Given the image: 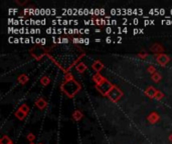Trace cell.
<instances>
[{"instance_id":"23","label":"cell","mask_w":172,"mask_h":144,"mask_svg":"<svg viewBox=\"0 0 172 144\" xmlns=\"http://www.w3.org/2000/svg\"><path fill=\"white\" fill-rule=\"evenodd\" d=\"M84 13H85V15H88V13H89V10H88V9H85Z\"/></svg>"},{"instance_id":"35","label":"cell","mask_w":172,"mask_h":144,"mask_svg":"<svg viewBox=\"0 0 172 144\" xmlns=\"http://www.w3.org/2000/svg\"><path fill=\"white\" fill-rule=\"evenodd\" d=\"M39 13V10L38 9H36V10H35V14H36V15H37V14H38Z\"/></svg>"},{"instance_id":"30","label":"cell","mask_w":172,"mask_h":144,"mask_svg":"<svg viewBox=\"0 0 172 144\" xmlns=\"http://www.w3.org/2000/svg\"><path fill=\"white\" fill-rule=\"evenodd\" d=\"M90 13H91V14H92V15H93V14H94V13H95V10H93V9H92V10H91V11H90Z\"/></svg>"},{"instance_id":"29","label":"cell","mask_w":172,"mask_h":144,"mask_svg":"<svg viewBox=\"0 0 172 144\" xmlns=\"http://www.w3.org/2000/svg\"><path fill=\"white\" fill-rule=\"evenodd\" d=\"M138 11H139V10H138V9H135V10H134V11H133V13H134V14H137V13H138Z\"/></svg>"},{"instance_id":"24","label":"cell","mask_w":172,"mask_h":144,"mask_svg":"<svg viewBox=\"0 0 172 144\" xmlns=\"http://www.w3.org/2000/svg\"><path fill=\"white\" fill-rule=\"evenodd\" d=\"M41 44H45V38H42V39H41Z\"/></svg>"},{"instance_id":"31","label":"cell","mask_w":172,"mask_h":144,"mask_svg":"<svg viewBox=\"0 0 172 144\" xmlns=\"http://www.w3.org/2000/svg\"><path fill=\"white\" fill-rule=\"evenodd\" d=\"M45 20H41V25H45Z\"/></svg>"},{"instance_id":"4","label":"cell","mask_w":172,"mask_h":144,"mask_svg":"<svg viewBox=\"0 0 172 144\" xmlns=\"http://www.w3.org/2000/svg\"><path fill=\"white\" fill-rule=\"evenodd\" d=\"M111 13L113 14V15H117V11H116L115 8H113V9L111 10Z\"/></svg>"},{"instance_id":"3","label":"cell","mask_w":172,"mask_h":144,"mask_svg":"<svg viewBox=\"0 0 172 144\" xmlns=\"http://www.w3.org/2000/svg\"><path fill=\"white\" fill-rule=\"evenodd\" d=\"M159 14H160V15H161V16H163L164 14H165V10H164L163 8H162V9H160V11H159Z\"/></svg>"},{"instance_id":"2","label":"cell","mask_w":172,"mask_h":144,"mask_svg":"<svg viewBox=\"0 0 172 144\" xmlns=\"http://www.w3.org/2000/svg\"><path fill=\"white\" fill-rule=\"evenodd\" d=\"M95 14L97 16L101 15V10H99V8H97V9H95Z\"/></svg>"},{"instance_id":"8","label":"cell","mask_w":172,"mask_h":144,"mask_svg":"<svg viewBox=\"0 0 172 144\" xmlns=\"http://www.w3.org/2000/svg\"><path fill=\"white\" fill-rule=\"evenodd\" d=\"M30 33H31V34L36 33V29H34V28H31V29H30Z\"/></svg>"},{"instance_id":"5","label":"cell","mask_w":172,"mask_h":144,"mask_svg":"<svg viewBox=\"0 0 172 144\" xmlns=\"http://www.w3.org/2000/svg\"><path fill=\"white\" fill-rule=\"evenodd\" d=\"M127 13L129 14V15H132V14H133V11H132L131 8H129V9H127Z\"/></svg>"},{"instance_id":"7","label":"cell","mask_w":172,"mask_h":144,"mask_svg":"<svg viewBox=\"0 0 172 144\" xmlns=\"http://www.w3.org/2000/svg\"><path fill=\"white\" fill-rule=\"evenodd\" d=\"M133 23H134V24H135V25H137V24H138V23H139V20H138V19H137V18H135V19H134V20H133Z\"/></svg>"},{"instance_id":"14","label":"cell","mask_w":172,"mask_h":144,"mask_svg":"<svg viewBox=\"0 0 172 144\" xmlns=\"http://www.w3.org/2000/svg\"><path fill=\"white\" fill-rule=\"evenodd\" d=\"M149 23H150V21L148 19H146L145 22H144V24H145V25H149Z\"/></svg>"},{"instance_id":"6","label":"cell","mask_w":172,"mask_h":144,"mask_svg":"<svg viewBox=\"0 0 172 144\" xmlns=\"http://www.w3.org/2000/svg\"><path fill=\"white\" fill-rule=\"evenodd\" d=\"M51 31H53V29H51V28H47V34H51V33H53Z\"/></svg>"},{"instance_id":"28","label":"cell","mask_w":172,"mask_h":144,"mask_svg":"<svg viewBox=\"0 0 172 144\" xmlns=\"http://www.w3.org/2000/svg\"><path fill=\"white\" fill-rule=\"evenodd\" d=\"M104 13H105V10H104V9H101V15H104Z\"/></svg>"},{"instance_id":"32","label":"cell","mask_w":172,"mask_h":144,"mask_svg":"<svg viewBox=\"0 0 172 144\" xmlns=\"http://www.w3.org/2000/svg\"><path fill=\"white\" fill-rule=\"evenodd\" d=\"M67 14H69V15H71V9L67 10Z\"/></svg>"},{"instance_id":"21","label":"cell","mask_w":172,"mask_h":144,"mask_svg":"<svg viewBox=\"0 0 172 144\" xmlns=\"http://www.w3.org/2000/svg\"><path fill=\"white\" fill-rule=\"evenodd\" d=\"M29 21H30V24H31V25H33V24H35V22H36V21H34V20H33V19H30V20H29Z\"/></svg>"},{"instance_id":"27","label":"cell","mask_w":172,"mask_h":144,"mask_svg":"<svg viewBox=\"0 0 172 144\" xmlns=\"http://www.w3.org/2000/svg\"><path fill=\"white\" fill-rule=\"evenodd\" d=\"M61 31H63V29H57V33H59V34L63 33V32H61Z\"/></svg>"},{"instance_id":"15","label":"cell","mask_w":172,"mask_h":144,"mask_svg":"<svg viewBox=\"0 0 172 144\" xmlns=\"http://www.w3.org/2000/svg\"><path fill=\"white\" fill-rule=\"evenodd\" d=\"M18 42H20V39H18V38H14V43H18Z\"/></svg>"},{"instance_id":"25","label":"cell","mask_w":172,"mask_h":144,"mask_svg":"<svg viewBox=\"0 0 172 144\" xmlns=\"http://www.w3.org/2000/svg\"><path fill=\"white\" fill-rule=\"evenodd\" d=\"M85 33L86 34H89L90 33V30L89 29H85Z\"/></svg>"},{"instance_id":"16","label":"cell","mask_w":172,"mask_h":144,"mask_svg":"<svg viewBox=\"0 0 172 144\" xmlns=\"http://www.w3.org/2000/svg\"><path fill=\"white\" fill-rule=\"evenodd\" d=\"M35 42H36V43H40L41 39H40V38H36V39H35Z\"/></svg>"},{"instance_id":"18","label":"cell","mask_w":172,"mask_h":144,"mask_svg":"<svg viewBox=\"0 0 172 144\" xmlns=\"http://www.w3.org/2000/svg\"><path fill=\"white\" fill-rule=\"evenodd\" d=\"M139 31H140V30H138V29H134L133 30V33L134 34H137V33H139Z\"/></svg>"},{"instance_id":"9","label":"cell","mask_w":172,"mask_h":144,"mask_svg":"<svg viewBox=\"0 0 172 144\" xmlns=\"http://www.w3.org/2000/svg\"><path fill=\"white\" fill-rule=\"evenodd\" d=\"M78 14H79V15H83V14H85V13H84L83 9H79V12H78Z\"/></svg>"},{"instance_id":"33","label":"cell","mask_w":172,"mask_h":144,"mask_svg":"<svg viewBox=\"0 0 172 144\" xmlns=\"http://www.w3.org/2000/svg\"><path fill=\"white\" fill-rule=\"evenodd\" d=\"M127 31H128L127 28H124V29H123V32H124V33H126V32H127Z\"/></svg>"},{"instance_id":"20","label":"cell","mask_w":172,"mask_h":144,"mask_svg":"<svg viewBox=\"0 0 172 144\" xmlns=\"http://www.w3.org/2000/svg\"><path fill=\"white\" fill-rule=\"evenodd\" d=\"M29 42H31V40L29 38H25V43H29Z\"/></svg>"},{"instance_id":"11","label":"cell","mask_w":172,"mask_h":144,"mask_svg":"<svg viewBox=\"0 0 172 144\" xmlns=\"http://www.w3.org/2000/svg\"><path fill=\"white\" fill-rule=\"evenodd\" d=\"M63 25H69V21H67V20H63Z\"/></svg>"},{"instance_id":"22","label":"cell","mask_w":172,"mask_h":144,"mask_svg":"<svg viewBox=\"0 0 172 144\" xmlns=\"http://www.w3.org/2000/svg\"><path fill=\"white\" fill-rule=\"evenodd\" d=\"M90 43V40L88 39V38H86L85 39V44H89Z\"/></svg>"},{"instance_id":"38","label":"cell","mask_w":172,"mask_h":144,"mask_svg":"<svg viewBox=\"0 0 172 144\" xmlns=\"http://www.w3.org/2000/svg\"><path fill=\"white\" fill-rule=\"evenodd\" d=\"M170 13H171V14H172V10H171V11H170Z\"/></svg>"},{"instance_id":"13","label":"cell","mask_w":172,"mask_h":144,"mask_svg":"<svg viewBox=\"0 0 172 144\" xmlns=\"http://www.w3.org/2000/svg\"><path fill=\"white\" fill-rule=\"evenodd\" d=\"M111 41H112V39L110 37H107V39H106V42L107 43H111Z\"/></svg>"},{"instance_id":"19","label":"cell","mask_w":172,"mask_h":144,"mask_svg":"<svg viewBox=\"0 0 172 144\" xmlns=\"http://www.w3.org/2000/svg\"><path fill=\"white\" fill-rule=\"evenodd\" d=\"M40 13H41V15H45V9H40Z\"/></svg>"},{"instance_id":"34","label":"cell","mask_w":172,"mask_h":144,"mask_svg":"<svg viewBox=\"0 0 172 144\" xmlns=\"http://www.w3.org/2000/svg\"><path fill=\"white\" fill-rule=\"evenodd\" d=\"M150 24H152V25H154V20H150Z\"/></svg>"},{"instance_id":"17","label":"cell","mask_w":172,"mask_h":144,"mask_svg":"<svg viewBox=\"0 0 172 144\" xmlns=\"http://www.w3.org/2000/svg\"><path fill=\"white\" fill-rule=\"evenodd\" d=\"M61 40H63V43H67V42H69V39H67V38H63V39H61Z\"/></svg>"},{"instance_id":"1","label":"cell","mask_w":172,"mask_h":144,"mask_svg":"<svg viewBox=\"0 0 172 144\" xmlns=\"http://www.w3.org/2000/svg\"><path fill=\"white\" fill-rule=\"evenodd\" d=\"M112 32H113V30H112L111 27H107V28H106V33H107V34H110V33H112Z\"/></svg>"},{"instance_id":"12","label":"cell","mask_w":172,"mask_h":144,"mask_svg":"<svg viewBox=\"0 0 172 144\" xmlns=\"http://www.w3.org/2000/svg\"><path fill=\"white\" fill-rule=\"evenodd\" d=\"M111 24H112V25H116V24H117V21H116L115 19H113V20L111 21Z\"/></svg>"},{"instance_id":"36","label":"cell","mask_w":172,"mask_h":144,"mask_svg":"<svg viewBox=\"0 0 172 144\" xmlns=\"http://www.w3.org/2000/svg\"><path fill=\"white\" fill-rule=\"evenodd\" d=\"M53 23L55 24V25H57V22L55 21V20H53Z\"/></svg>"},{"instance_id":"37","label":"cell","mask_w":172,"mask_h":144,"mask_svg":"<svg viewBox=\"0 0 172 144\" xmlns=\"http://www.w3.org/2000/svg\"><path fill=\"white\" fill-rule=\"evenodd\" d=\"M95 41H96V42H100V41H101V39H99V38H98V39H96Z\"/></svg>"},{"instance_id":"10","label":"cell","mask_w":172,"mask_h":144,"mask_svg":"<svg viewBox=\"0 0 172 144\" xmlns=\"http://www.w3.org/2000/svg\"><path fill=\"white\" fill-rule=\"evenodd\" d=\"M45 14H47V15H51V9L45 10Z\"/></svg>"},{"instance_id":"26","label":"cell","mask_w":172,"mask_h":144,"mask_svg":"<svg viewBox=\"0 0 172 144\" xmlns=\"http://www.w3.org/2000/svg\"><path fill=\"white\" fill-rule=\"evenodd\" d=\"M84 23H85L86 25H89V24H90V22H89V21H87V20H85V21H84Z\"/></svg>"}]
</instances>
